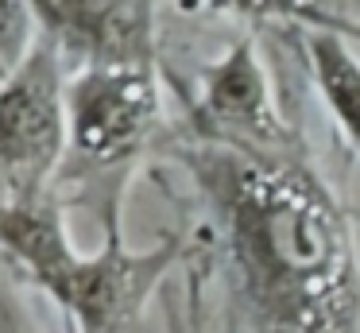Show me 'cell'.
Wrapping results in <instances>:
<instances>
[{"instance_id":"cell-5","label":"cell","mask_w":360,"mask_h":333,"mask_svg":"<svg viewBox=\"0 0 360 333\" xmlns=\"http://www.w3.org/2000/svg\"><path fill=\"white\" fill-rule=\"evenodd\" d=\"M70 66L47 35L0 82V198L55 194L70 151Z\"/></svg>"},{"instance_id":"cell-2","label":"cell","mask_w":360,"mask_h":333,"mask_svg":"<svg viewBox=\"0 0 360 333\" xmlns=\"http://www.w3.org/2000/svg\"><path fill=\"white\" fill-rule=\"evenodd\" d=\"M70 151L58 170V190L89 209L97 225L124 221V194L148 155L171 139L163 101V70L148 66H89L70 74Z\"/></svg>"},{"instance_id":"cell-6","label":"cell","mask_w":360,"mask_h":333,"mask_svg":"<svg viewBox=\"0 0 360 333\" xmlns=\"http://www.w3.org/2000/svg\"><path fill=\"white\" fill-rule=\"evenodd\" d=\"M39 27L66 66H148L163 70V43H159V8L132 0V4H35Z\"/></svg>"},{"instance_id":"cell-7","label":"cell","mask_w":360,"mask_h":333,"mask_svg":"<svg viewBox=\"0 0 360 333\" xmlns=\"http://www.w3.org/2000/svg\"><path fill=\"white\" fill-rule=\"evenodd\" d=\"M306 66H310L314 89L326 101L341 139L360 155V54L341 31L310 27L302 35Z\"/></svg>"},{"instance_id":"cell-9","label":"cell","mask_w":360,"mask_h":333,"mask_svg":"<svg viewBox=\"0 0 360 333\" xmlns=\"http://www.w3.org/2000/svg\"><path fill=\"white\" fill-rule=\"evenodd\" d=\"M43 27L35 4H20V0H0V62L8 66V74L39 46Z\"/></svg>"},{"instance_id":"cell-3","label":"cell","mask_w":360,"mask_h":333,"mask_svg":"<svg viewBox=\"0 0 360 333\" xmlns=\"http://www.w3.org/2000/svg\"><path fill=\"white\" fill-rule=\"evenodd\" d=\"M182 97L179 136L194 144L225 147L240 155H298L306 151L295 124L275 101L271 77L252 35L229 43L213 62L190 70V77H171Z\"/></svg>"},{"instance_id":"cell-8","label":"cell","mask_w":360,"mask_h":333,"mask_svg":"<svg viewBox=\"0 0 360 333\" xmlns=\"http://www.w3.org/2000/svg\"><path fill=\"white\" fill-rule=\"evenodd\" d=\"M210 275L213 263L205 260H190L182 287L174 299H167L163 314H167V329L163 333H210Z\"/></svg>"},{"instance_id":"cell-4","label":"cell","mask_w":360,"mask_h":333,"mask_svg":"<svg viewBox=\"0 0 360 333\" xmlns=\"http://www.w3.org/2000/svg\"><path fill=\"white\" fill-rule=\"evenodd\" d=\"M190 260L194 240L186 229L163 232L148 248H128L124 229L117 225L101 232L97 252H78L47 299L63 310L70 333H136L171 271Z\"/></svg>"},{"instance_id":"cell-11","label":"cell","mask_w":360,"mask_h":333,"mask_svg":"<svg viewBox=\"0 0 360 333\" xmlns=\"http://www.w3.org/2000/svg\"><path fill=\"white\" fill-rule=\"evenodd\" d=\"M4 77H8V66H4V62H0V82H4Z\"/></svg>"},{"instance_id":"cell-1","label":"cell","mask_w":360,"mask_h":333,"mask_svg":"<svg viewBox=\"0 0 360 333\" xmlns=\"http://www.w3.org/2000/svg\"><path fill=\"white\" fill-rule=\"evenodd\" d=\"M233 271L248 333H360V248L341 194L298 155H240L171 132Z\"/></svg>"},{"instance_id":"cell-10","label":"cell","mask_w":360,"mask_h":333,"mask_svg":"<svg viewBox=\"0 0 360 333\" xmlns=\"http://www.w3.org/2000/svg\"><path fill=\"white\" fill-rule=\"evenodd\" d=\"M20 283L24 279L0 260V333H47Z\"/></svg>"}]
</instances>
